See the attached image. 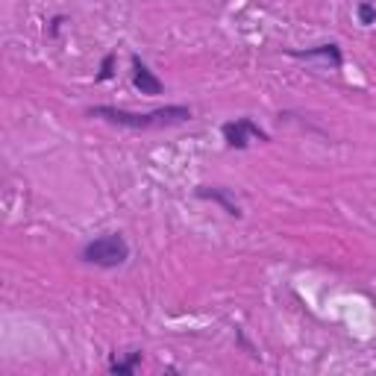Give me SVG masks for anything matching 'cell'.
<instances>
[{"mask_svg": "<svg viewBox=\"0 0 376 376\" xmlns=\"http://www.w3.org/2000/svg\"><path fill=\"white\" fill-rule=\"evenodd\" d=\"M89 115L103 118V121L127 127V130H153V127H173V124L191 121V109L183 103L162 106V109H153V112H127V109H118V106H91Z\"/></svg>", "mask_w": 376, "mask_h": 376, "instance_id": "6da1fadb", "label": "cell"}, {"mask_svg": "<svg viewBox=\"0 0 376 376\" xmlns=\"http://www.w3.org/2000/svg\"><path fill=\"white\" fill-rule=\"evenodd\" d=\"M80 259L86 265L112 270V268L127 265V259H130V244H127V239H124L121 232H106V235H97V239H91V241L83 244Z\"/></svg>", "mask_w": 376, "mask_h": 376, "instance_id": "7a4b0ae2", "label": "cell"}, {"mask_svg": "<svg viewBox=\"0 0 376 376\" xmlns=\"http://www.w3.org/2000/svg\"><path fill=\"white\" fill-rule=\"evenodd\" d=\"M224 142L232 150H244L250 142H270V135L253 121V118H235V121H227L221 127Z\"/></svg>", "mask_w": 376, "mask_h": 376, "instance_id": "3957f363", "label": "cell"}, {"mask_svg": "<svg viewBox=\"0 0 376 376\" xmlns=\"http://www.w3.org/2000/svg\"><path fill=\"white\" fill-rule=\"evenodd\" d=\"M132 86L142 91V94H147V97H156V94L165 91L162 80H159V76H156L138 56H132Z\"/></svg>", "mask_w": 376, "mask_h": 376, "instance_id": "277c9868", "label": "cell"}, {"mask_svg": "<svg viewBox=\"0 0 376 376\" xmlns=\"http://www.w3.org/2000/svg\"><path fill=\"white\" fill-rule=\"evenodd\" d=\"M194 194L200 197V200H209V203H217V206H224V212L229 217H241V206L229 197V188H217V186H197Z\"/></svg>", "mask_w": 376, "mask_h": 376, "instance_id": "5b68a950", "label": "cell"}, {"mask_svg": "<svg viewBox=\"0 0 376 376\" xmlns=\"http://www.w3.org/2000/svg\"><path fill=\"white\" fill-rule=\"evenodd\" d=\"M291 59H324L326 65H332L335 71L341 68V47L335 42H326V45H318V47H306V50H288Z\"/></svg>", "mask_w": 376, "mask_h": 376, "instance_id": "8992f818", "label": "cell"}, {"mask_svg": "<svg viewBox=\"0 0 376 376\" xmlns=\"http://www.w3.org/2000/svg\"><path fill=\"white\" fill-rule=\"evenodd\" d=\"M142 359H144V353H142V350H130V353L124 355V359L109 362V373H115V376H132L135 368L142 365Z\"/></svg>", "mask_w": 376, "mask_h": 376, "instance_id": "52a82bcc", "label": "cell"}, {"mask_svg": "<svg viewBox=\"0 0 376 376\" xmlns=\"http://www.w3.org/2000/svg\"><path fill=\"white\" fill-rule=\"evenodd\" d=\"M115 62H118V53L109 50V53L103 56V62H101V71H97V83L112 80V76H115Z\"/></svg>", "mask_w": 376, "mask_h": 376, "instance_id": "ba28073f", "label": "cell"}, {"mask_svg": "<svg viewBox=\"0 0 376 376\" xmlns=\"http://www.w3.org/2000/svg\"><path fill=\"white\" fill-rule=\"evenodd\" d=\"M355 12H359V24H362V27L376 24V6L368 4V0H365V4H359V9H355Z\"/></svg>", "mask_w": 376, "mask_h": 376, "instance_id": "9c48e42d", "label": "cell"}, {"mask_svg": "<svg viewBox=\"0 0 376 376\" xmlns=\"http://www.w3.org/2000/svg\"><path fill=\"white\" fill-rule=\"evenodd\" d=\"M65 24V15H56L53 21H50V35H59V27Z\"/></svg>", "mask_w": 376, "mask_h": 376, "instance_id": "30bf717a", "label": "cell"}]
</instances>
